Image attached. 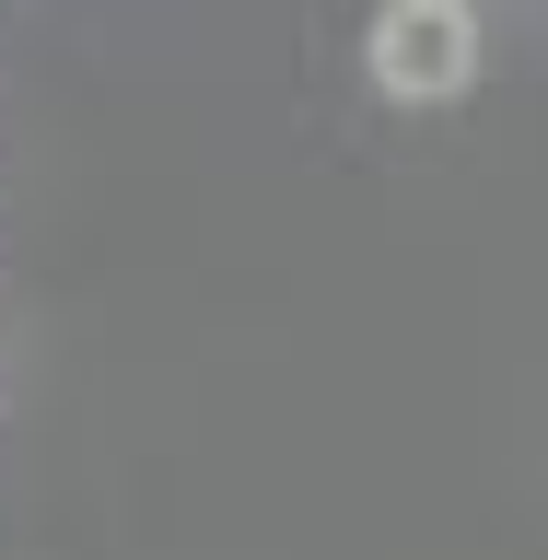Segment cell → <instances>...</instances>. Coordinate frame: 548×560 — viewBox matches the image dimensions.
I'll use <instances>...</instances> for the list:
<instances>
[{
  "label": "cell",
  "mask_w": 548,
  "mask_h": 560,
  "mask_svg": "<svg viewBox=\"0 0 548 560\" xmlns=\"http://www.w3.org/2000/svg\"><path fill=\"white\" fill-rule=\"evenodd\" d=\"M362 70L385 105H455L479 82V0H385L362 35Z\"/></svg>",
  "instance_id": "6da1fadb"
}]
</instances>
